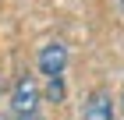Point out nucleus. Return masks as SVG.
<instances>
[{
    "mask_svg": "<svg viewBox=\"0 0 124 120\" xmlns=\"http://www.w3.org/2000/svg\"><path fill=\"white\" fill-rule=\"evenodd\" d=\"M36 106H39V85H36V78H18L14 81V92H11V110L18 113H36Z\"/></svg>",
    "mask_w": 124,
    "mask_h": 120,
    "instance_id": "obj_1",
    "label": "nucleus"
},
{
    "mask_svg": "<svg viewBox=\"0 0 124 120\" xmlns=\"http://www.w3.org/2000/svg\"><path fill=\"white\" fill-rule=\"evenodd\" d=\"M67 67V46L60 39H50L46 46L39 49V71L46 74V78H60Z\"/></svg>",
    "mask_w": 124,
    "mask_h": 120,
    "instance_id": "obj_2",
    "label": "nucleus"
},
{
    "mask_svg": "<svg viewBox=\"0 0 124 120\" xmlns=\"http://www.w3.org/2000/svg\"><path fill=\"white\" fill-rule=\"evenodd\" d=\"M82 120H114V99H110V92H92L89 95V102L82 106Z\"/></svg>",
    "mask_w": 124,
    "mask_h": 120,
    "instance_id": "obj_3",
    "label": "nucleus"
},
{
    "mask_svg": "<svg viewBox=\"0 0 124 120\" xmlns=\"http://www.w3.org/2000/svg\"><path fill=\"white\" fill-rule=\"evenodd\" d=\"M46 95L53 102H64V81L60 78H50V85H46Z\"/></svg>",
    "mask_w": 124,
    "mask_h": 120,
    "instance_id": "obj_4",
    "label": "nucleus"
},
{
    "mask_svg": "<svg viewBox=\"0 0 124 120\" xmlns=\"http://www.w3.org/2000/svg\"><path fill=\"white\" fill-rule=\"evenodd\" d=\"M18 120H43V117H36V113H21Z\"/></svg>",
    "mask_w": 124,
    "mask_h": 120,
    "instance_id": "obj_5",
    "label": "nucleus"
},
{
    "mask_svg": "<svg viewBox=\"0 0 124 120\" xmlns=\"http://www.w3.org/2000/svg\"><path fill=\"white\" fill-rule=\"evenodd\" d=\"M121 102H124V99H121Z\"/></svg>",
    "mask_w": 124,
    "mask_h": 120,
    "instance_id": "obj_6",
    "label": "nucleus"
}]
</instances>
